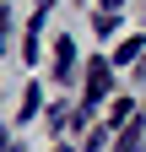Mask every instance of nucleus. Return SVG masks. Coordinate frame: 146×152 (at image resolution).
<instances>
[{
	"mask_svg": "<svg viewBox=\"0 0 146 152\" xmlns=\"http://www.w3.org/2000/svg\"><path fill=\"white\" fill-rule=\"evenodd\" d=\"M119 152H141V120L124 130V141H119Z\"/></svg>",
	"mask_w": 146,
	"mask_h": 152,
	"instance_id": "4",
	"label": "nucleus"
},
{
	"mask_svg": "<svg viewBox=\"0 0 146 152\" xmlns=\"http://www.w3.org/2000/svg\"><path fill=\"white\" fill-rule=\"evenodd\" d=\"M49 6H54V0H38V11H49Z\"/></svg>",
	"mask_w": 146,
	"mask_h": 152,
	"instance_id": "7",
	"label": "nucleus"
},
{
	"mask_svg": "<svg viewBox=\"0 0 146 152\" xmlns=\"http://www.w3.org/2000/svg\"><path fill=\"white\" fill-rule=\"evenodd\" d=\"M119 6H124V0H108V11H119Z\"/></svg>",
	"mask_w": 146,
	"mask_h": 152,
	"instance_id": "6",
	"label": "nucleus"
},
{
	"mask_svg": "<svg viewBox=\"0 0 146 152\" xmlns=\"http://www.w3.org/2000/svg\"><path fill=\"white\" fill-rule=\"evenodd\" d=\"M38 114V87H27V98H22V120H33Z\"/></svg>",
	"mask_w": 146,
	"mask_h": 152,
	"instance_id": "5",
	"label": "nucleus"
},
{
	"mask_svg": "<svg viewBox=\"0 0 146 152\" xmlns=\"http://www.w3.org/2000/svg\"><path fill=\"white\" fill-rule=\"evenodd\" d=\"M141 54H146V38H135V33H130V38L114 49V60H119V65H130V60H141Z\"/></svg>",
	"mask_w": 146,
	"mask_h": 152,
	"instance_id": "3",
	"label": "nucleus"
},
{
	"mask_svg": "<svg viewBox=\"0 0 146 152\" xmlns=\"http://www.w3.org/2000/svg\"><path fill=\"white\" fill-rule=\"evenodd\" d=\"M70 65H76V44H70V38H60V49H54V76H60V82H70Z\"/></svg>",
	"mask_w": 146,
	"mask_h": 152,
	"instance_id": "2",
	"label": "nucleus"
},
{
	"mask_svg": "<svg viewBox=\"0 0 146 152\" xmlns=\"http://www.w3.org/2000/svg\"><path fill=\"white\" fill-rule=\"evenodd\" d=\"M108 82H114V76H108V60H92V65H87V109H92L98 98H103V92H108Z\"/></svg>",
	"mask_w": 146,
	"mask_h": 152,
	"instance_id": "1",
	"label": "nucleus"
}]
</instances>
